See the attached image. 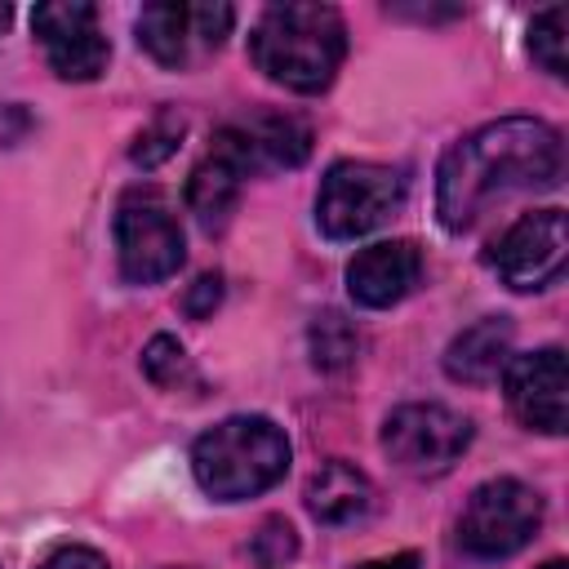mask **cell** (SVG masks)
<instances>
[{
    "label": "cell",
    "mask_w": 569,
    "mask_h": 569,
    "mask_svg": "<svg viewBox=\"0 0 569 569\" xmlns=\"http://www.w3.org/2000/svg\"><path fill=\"white\" fill-rule=\"evenodd\" d=\"M560 173H565L560 129L533 116L489 120L445 151L436 169V218L445 231H467L493 204L556 187Z\"/></svg>",
    "instance_id": "1"
},
{
    "label": "cell",
    "mask_w": 569,
    "mask_h": 569,
    "mask_svg": "<svg viewBox=\"0 0 569 569\" xmlns=\"http://www.w3.org/2000/svg\"><path fill=\"white\" fill-rule=\"evenodd\" d=\"M347 53V27L333 4H271L253 22V67L293 93H320L333 84Z\"/></svg>",
    "instance_id": "2"
},
{
    "label": "cell",
    "mask_w": 569,
    "mask_h": 569,
    "mask_svg": "<svg viewBox=\"0 0 569 569\" xmlns=\"http://www.w3.org/2000/svg\"><path fill=\"white\" fill-rule=\"evenodd\" d=\"M284 471H289V436L262 413L222 418L191 445V476L213 502L258 498Z\"/></svg>",
    "instance_id": "3"
},
{
    "label": "cell",
    "mask_w": 569,
    "mask_h": 569,
    "mask_svg": "<svg viewBox=\"0 0 569 569\" xmlns=\"http://www.w3.org/2000/svg\"><path fill=\"white\" fill-rule=\"evenodd\" d=\"M405 204V173L373 160H338L316 191V227L329 240H360Z\"/></svg>",
    "instance_id": "4"
},
{
    "label": "cell",
    "mask_w": 569,
    "mask_h": 569,
    "mask_svg": "<svg viewBox=\"0 0 569 569\" xmlns=\"http://www.w3.org/2000/svg\"><path fill=\"white\" fill-rule=\"evenodd\" d=\"M116 258H120V276L129 284H156L169 280L187 249H182V227L178 213L169 204L164 191L156 187H129L116 204Z\"/></svg>",
    "instance_id": "5"
},
{
    "label": "cell",
    "mask_w": 569,
    "mask_h": 569,
    "mask_svg": "<svg viewBox=\"0 0 569 569\" xmlns=\"http://www.w3.org/2000/svg\"><path fill=\"white\" fill-rule=\"evenodd\" d=\"M542 525V498L525 480L498 476L471 489L462 516H458V542L476 560H502L516 556L525 542H533Z\"/></svg>",
    "instance_id": "6"
},
{
    "label": "cell",
    "mask_w": 569,
    "mask_h": 569,
    "mask_svg": "<svg viewBox=\"0 0 569 569\" xmlns=\"http://www.w3.org/2000/svg\"><path fill=\"white\" fill-rule=\"evenodd\" d=\"M236 9L209 0H156L138 13V44L169 71H187L209 62L231 36Z\"/></svg>",
    "instance_id": "7"
},
{
    "label": "cell",
    "mask_w": 569,
    "mask_h": 569,
    "mask_svg": "<svg viewBox=\"0 0 569 569\" xmlns=\"http://www.w3.org/2000/svg\"><path fill=\"white\" fill-rule=\"evenodd\" d=\"M467 445H471V422L458 409L436 405V400L400 405L382 422V453L409 476L449 471Z\"/></svg>",
    "instance_id": "8"
},
{
    "label": "cell",
    "mask_w": 569,
    "mask_h": 569,
    "mask_svg": "<svg viewBox=\"0 0 569 569\" xmlns=\"http://www.w3.org/2000/svg\"><path fill=\"white\" fill-rule=\"evenodd\" d=\"M565 258H569V227H565V209L556 204L520 213L489 249V267L516 293L556 284L565 271Z\"/></svg>",
    "instance_id": "9"
},
{
    "label": "cell",
    "mask_w": 569,
    "mask_h": 569,
    "mask_svg": "<svg viewBox=\"0 0 569 569\" xmlns=\"http://www.w3.org/2000/svg\"><path fill=\"white\" fill-rule=\"evenodd\" d=\"M31 31L44 44V58L62 80H98L107 71L111 44H107V36L98 27V9L93 4H84V0L36 4Z\"/></svg>",
    "instance_id": "10"
},
{
    "label": "cell",
    "mask_w": 569,
    "mask_h": 569,
    "mask_svg": "<svg viewBox=\"0 0 569 569\" xmlns=\"http://www.w3.org/2000/svg\"><path fill=\"white\" fill-rule=\"evenodd\" d=\"M502 387H507V409L529 431H542V436L565 431V413H569L565 387H569V378H565V351L560 347H538V351L511 356Z\"/></svg>",
    "instance_id": "11"
},
{
    "label": "cell",
    "mask_w": 569,
    "mask_h": 569,
    "mask_svg": "<svg viewBox=\"0 0 569 569\" xmlns=\"http://www.w3.org/2000/svg\"><path fill=\"white\" fill-rule=\"evenodd\" d=\"M244 173H271V169H298L311 156V129L307 120L289 116V111H258L249 120L222 124L213 133Z\"/></svg>",
    "instance_id": "12"
},
{
    "label": "cell",
    "mask_w": 569,
    "mask_h": 569,
    "mask_svg": "<svg viewBox=\"0 0 569 569\" xmlns=\"http://www.w3.org/2000/svg\"><path fill=\"white\" fill-rule=\"evenodd\" d=\"M422 280V249L413 240H378L347 262V293L356 307L382 311L409 298Z\"/></svg>",
    "instance_id": "13"
},
{
    "label": "cell",
    "mask_w": 569,
    "mask_h": 569,
    "mask_svg": "<svg viewBox=\"0 0 569 569\" xmlns=\"http://www.w3.org/2000/svg\"><path fill=\"white\" fill-rule=\"evenodd\" d=\"M511 360V320L507 316H485L467 325L449 347H445V373L467 387L493 382Z\"/></svg>",
    "instance_id": "14"
},
{
    "label": "cell",
    "mask_w": 569,
    "mask_h": 569,
    "mask_svg": "<svg viewBox=\"0 0 569 569\" xmlns=\"http://www.w3.org/2000/svg\"><path fill=\"white\" fill-rule=\"evenodd\" d=\"M307 511L320 520V525H356L373 511V485L360 467L342 462V458H329L325 467L311 471L307 480Z\"/></svg>",
    "instance_id": "15"
},
{
    "label": "cell",
    "mask_w": 569,
    "mask_h": 569,
    "mask_svg": "<svg viewBox=\"0 0 569 569\" xmlns=\"http://www.w3.org/2000/svg\"><path fill=\"white\" fill-rule=\"evenodd\" d=\"M244 178H249V173L240 169V160L213 138L209 156H204V160L191 169V178H187V209L196 213V222H200L204 231H218V227L231 218Z\"/></svg>",
    "instance_id": "16"
},
{
    "label": "cell",
    "mask_w": 569,
    "mask_h": 569,
    "mask_svg": "<svg viewBox=\"0 0 569 569\" xmlns=\"http://www.w3.org/2000/svg\"><path fill=\"white\" fill-rule=\"evenodd\" d=\"M307 347H311V365L325 373H338L356 360L360 351V333L342 311H320L307 329Z\"/></svg>",
    "instance_id": "17"
},
{
    "label": "cell",
    "mask_w": 569,
    "mask_h": 569,
    "mask_svg": "<svg viewBox=\"0 0 569 569\" xmlns=\"http://www.w3.org/2000/svg\"><path fill=\"white\" fill-rule=\"evenodd\" d=\"M529 53L547 76H565V4H551L529 22Z\"/></svg>",
    "instance_id": "18"
},
{
    "label": "cell",
    "mask_w": 569,
    "mask_h": 569,
    "mask_svg": "<svg viewBox=\"0 0 569 569\" xmlns=\"http://www.w3.org/2000/svg\"><path fill=\"white\" fill-rule=\"evenodd\" d=\"M142 369H147V378H151L156 387H164V391H178L182 382H196L182 342L169 338V333H156V338L147 342V351H142Z\"/></svg>",
    "instance_id": "19"
},
{
    "label": "cell",
    "mask_w": 569,
    "mask_h": 569,
    "mask_svg": "<svg viewBox=\"0 0 569 569\" xmlns=\"http://www.w3.org/2000/svg\"><path fill=\"white\" fill-rule=\"evenodd\" d=\"M182 129H187V120L178 116V111H160L142 133H138V142H133V164H142V169H156L160 160H169L173 151H178V138H182Z\"/></svg>",
    "instance_id": "20"
},
{
    "label": "cell",
    "mask_w": 569,
    "mask_h": 569,
    "mask_svg": "<svg viewBox=\"0 0 569 569\" xmlns=\"http://www.w3.org/2000/svg\"><path fill=\"white\" fill-rule=\"evenodd\" d=\"M293 551H298L293 529H289L284 520H267V525H262V533H258V542H253V556H258L267 569H276V565H284Z\"/></svg>",
    "instance_id": "21"
},
{
    "label": "cell",
    "mask_w": 569,
    "mask_h": 569,
    "mask_svg": "<svg viewBox=\"0 0 569 569\" xmlns=\"http://www.w3.org/2000/svg\"><path fill=\"white\" fill-rule=\"evenodd\" d=\"M222 302V276L218 271H204L187 293H182V311L191 316V320H204V316H213V307Z\"/></svg>",
    "instance_id": "22"
},
{
    "label": "cell",
    "mask_w": 569,
    "mask_h": 569,
    "mask_svg": "<svg viewBox=\"0 0 569 569\" xmlns=\"http://www.w3.org/2000/svg\"><path fill=\"white\" fill-rule=\"evenodd\" d=\"M40 569H107V560L93 547H58Z\"/></svg>",
    "instance_id": "23"
},
{
    "label": "cell",
    "mask_w": 569,
    "mask_h": 569,
    "mask_svg": "<svg viewBox=\"0 0 569 569\" xmlns=\"http://www.w3.org/2000/svg\"><path fill=\"white\" fill-rule=\"evenodd\" d=\"M31 129V116L18 102H0V147H13Z\"/></svg>",
    "instance_id": "24"
},
{
    "label": "cell",
    "mask_w": 569,
    "mask_h": 569,
    "mask_svg": "<svg viewBox=\"0 0 569 569\" xmlns=\"http://www.w3.org/2000/svg\"><path fill=\"white\" fill-rule=\"evenodd\" d=\"M360 569H418V556L413 551H396V556H382V560H365Z\"/></svg>",
    "instance_id": "25"
},
{
    "label": "cell",
    "mask_w": 569,
    "mask_h": 569,
    "mask_svg": "<svg viewBox=\"0 0 569 569\" xmlns=\"http://www.w3.org/2000/svg\"><path fill=\"white\" fill-rule=\"evenodd\" d=\"M9 18H13V9H9V4H0V36L9 31Z\"/></svg>",
    "instance_id": "26"
},
{
    "label": "cell",
    "mask_w": 569,
    "mask_h": 569,
    "mask_svg": "<svg viewBox=\"0 0 569 569\" xmlns=\"http://www.w3.org/2000/svg\"><path fill=\"white\" fill-rule=\"evenodd\" d=\"M542 569H569V565H565V560H547Z\"/></svg>",
    "instance_id": "27"
},
{
    "label": "cell",
    "mask_w": 569,
    "mask_h": 569,
    "mask_svg": "<svg viewBox=\"0 0 569 569\" xmlns=\"http://www.w3.org/2000/svg\"><path fill=\"white\" fill-rule=\"evenodd\" d=\"M169 569H191V565H169Z\"/></svg>",
    "instance_id": "28"
}]
</instances>
